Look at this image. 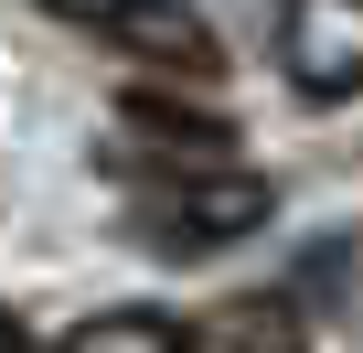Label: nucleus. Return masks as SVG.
<instances>
[{
  "instance_id": "3",
  "label": "nucleus",
  "mask_w": 363,
  "mask_h": 353,
  "mask_svg": "<svg viewBox=\"0 0 363 353\" xmlns=\"http://www.w3.org/2000/svg\"><path fill=\"white\" fill-rule=\"evenodd\" d=\"M107 43L139 54V65H160V75H214L225 65V43H214V22L193 11V0H118Z\"/></svg>"
},
{
  "instance_id": "4",
  "label": "nucleus",
  "mask_w": 363,
  "mask_h": 353,
  "mask_svg": "<svg viewBox=\"0 0 363 353\" xmlns=\"http://www.w3.org/2000/svg\"><path fill=\"white\" fill-rule=\"evenodd\" d=\"M182 353H310V321L278 289H235V300H214L193 332H182Z\"/></svg>"
},
{
  "instance_id": "8",
  "label": "nucleus",
  "mask_w": 363,
  "mask_h": 353,
  "mask_svg": "<svg viewBox=\"0 0 363 353\" xmlns=\"http://www.w3.org/2000/svg\"><path fill=\"white\" fill-rule=\"evenodd\" d=\"M0 353H22V321H0Z\"/></svg>"
},
{
  "instance_id": "5",
  "label": "nucleus",
  "mask_w": 363,
  "mask_h": 353,
  "mask_svg": "<svg viewBox=\"0 0 363 353\" xmlns=\"http://www.w3.org/2000/svg\"><path fill=\"white\" fill-rule=\"evenodd\" d=\"M118 118H128L139 139H171V150H235V118H225V107H203V97H171V86H150V75L118 97Z\"/></svg>"
},
{
  "instance_id": "2",
  "label": "nucleus",
  "mask_w": 363,
  "mask_h": 353,
  "mask_svg": "<svg viewBox=\"0 0 363 353\" xmlns=\"http://www.w3.org/2000/svg\"><path fill=\"white\" fill-rule=\"evenodd\" d=\"M278 65L310 107L363 86V0H289L278 11Z\"/></svg>"
},
{
  "instance_id": "7",
  "label": "nucleus",
  "mask_w": 363,
  "mask_h": 353,
  "mask_svg": "<svg viewBox=\"0 0 363 353\" xmlns=\"http://www.w3.org/2000/svg\"><path fill=\"white\" fill-rule=\"evenodd\" d=\"M43 11H65V22H107L118 0H43Z\"/></svg>"
},
{
  "instance_id": "6",
  "label": "nucleus",
  "mask_w": 363,
  "mask_h": 353,
  "mask_svg": "<svg viewBox=\"0 0 363 353\" xmlns=\"http://www.w3.org/2000/svg\"><path fill=\"white\" fill-rule=\"evenodd\" d=\"M65 353H182V321L171 310H96V321H75L65 332Z\"/></svg>"
},
{
  "instance_id": "1",
  "label": "nucleus",
  "mask_w": 363,
  "mask_h": 353,
  "mask_svg": "<svg viewBox=\"0 0 363 353\" xmlns=\"http://www.w3.org/2000/svg\"><path fill=\"white\" fill-rule=\"evenodd\" d=\"M257 225H267V183L235 171V161H203V171H182V183H160L139 204V236L160 257H214V246H235Z\"/></svg>"
}]
</instances>
